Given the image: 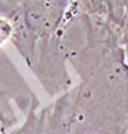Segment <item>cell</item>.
I'll list each match as a JSON object with an SVG mask.
<instances>
[{"mask_svg": "<svg viewBox=\"0 0 128 134\" xmlns=\"http://www.w3.org/2000/svg\"><path fill=\"white\" fill-rule=\"evenodd\" d=\"M44 128V116L42 115H37L32 110L24 125L21 129H18L17 132L13 134H41Z\"/></svg>", "mask_w": 128, "mask_h": 134, "instance_id": "cell-1", "label": "cell"}, {"mask_svg": "<svg viewBox=\"0 0 128 134\" xmlns=\"http://www.w3.org/2000/svg\"><path fill=\"white\" fill-rule=\"evenodd\" d=\"M83 8L90 13L99 14V13H105L109 8V1L108 0H81Z\"/></svg>", "mask_w": 128, "mask_h": 134, "instance_id": "cell-2", "label": "cell"}, {"mask_svg": "<svg viewBox=\"0 0 128 134\" xmlns=\"http://www.w3.org/2000/svg\"><path fill=\"white\" fill-rule=\"evenodd\" d=\"M13 32H14V27H13L12 22L7 18L0 17V46L8 38H10Z\"/></svg>", "mask_w": 128, "mask_h": 134, "instance_id": "cell-3", "label": "cell"}, {"mask_svg": "<svg viewBox=\"0 0 128 134\" xmlns=\"http://www.w3.org/2000/svg\"><path fill=\"white\" fill-rule=\"evenodd\" d=\"M123 134H128V124H127V126H126V129L123 130Z\"/></svg>", "mask_w": 128, "mask_h": 134, "instance_id": "cell-4", "label": "cell"}]
</instances>
